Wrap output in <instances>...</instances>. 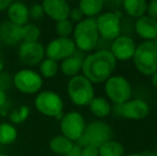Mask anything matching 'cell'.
Instances as JSON below:
<instances>
[{
    "label": "cell",
    "mask_w": 157,
    "mask_h": 156,
    "mask_svg": "<svg viewBox=\"0 0 157 156\" xmlns=\"http://www.w3.org/2000/svg\"><path fill=\"white\" fill-rule=\"evenodd\" d=\"M116 67L117 60L111 52L101 49L85 57L81 74L92 83H101L111 77Z\"/></svg>",
    "instance_id": "6da1fadb"
},
{
    "label": "cell",
    "mask_w": 157,
    "mask_h": 156,
    "mask_svg": "<svg viewBox=\"0 0 157 156\" xmlns=\"http://www.w3.org/2000/svg\"><path fill=\"white\" fill-rule=\"evenodd\" d=\"M73 38L77 50L81 52H90L96 48L99 42L95 18H85L74 26Z\"/></svg>",
    "instance_id": "7a4b0ae2"
},
{
    "label": "cell",
    "mask_w": 157,
    "mask_h": 156,
    "mask_svg": "<svg viewBox=\"0 0 157 156\" xmlns=\"http://www.w3.org/2000/svg\"><path fill=\"white\" fill-rule=\"evenodd\" d=\"M66 92L71 102L78 107L89 106L95 97L93 83L82 74L70 78L66 86Z\"/></svg>",
    "instance_id": "3957f363"
},
{
    "label": "cell",
    "mask_w": 157,
    "mask_h": 156,
    "mask_svg": "<svg viewBox=\"0 0 157 156\" xmlns=\"http://www.w3.org/2000/svg\"><path fill=\"white\" fill-rule=\"evenodd\" d=\"M112 135L113 131L108 123L99 120L93 121L87 124L82 136L76 143L81 148L86 146H94L99 148L109 140H112Z\"/></svg>",
    "instance_id": "277c9868"
},
{
    "label": "cell",
    "mask_w": 157,
    "mask_h": 156,
    "mask_svg": "<svg viewBox=\"0 0 157 156\" xmlns=\"http://www.w3.org/2000/svg\"><path fill=\"white\" fill-rule=\"evenodd\" d=\"M132 61L137 71L142 75L151 76L157 72V51L153 42L143 41L137 45Z\"/></svg>",
    "instance_id": "5b68a950"
},
{
    "label": "cell",
    "mask_w": 157,
    "mask_h": 156,
    "mask_svg": "<svg viewBox=\"0 0 157 156\" xmlns=\"http://www.w3.org/2000/svg\"><path fill=\"white\" fill-rule=\"evenodd\" d=\"M104 90L107 100L114 105H122L132 98V85L124 76L114 75L108 78L105 81Z\"/></svg>",
    "instance_id": "8992f818"
},
{
    "label": "cell",
    "mask_w": 157,
    "mask_h": 156,
    "mask_svg": "<svg viewBox=\"0 0 157 156\" xmlns=\"http://www.w3.org/2000/svg\"><path fill=\"white\" fill-rule=\"evenodd\" d=\"M34 107L37 112L45 117L56 118L63 112L64 102L60 94L52 90L40 91L34 98Z\"/></svg>",
    "instance_id": "52a82bcc"
},
{
    "label": "cell",
    "mask_w": 157,
    "mask_h": 156,
    "mask_svg": "<svg viewBox=\"0 0 157 156\" xmlns=\"http://www.w3.org/2000/svg\"><path fill=\"white\" fill-rule=\"evenodd\" d=\"M44 79L39 72L32 69H23L14 74L12 77V85L18 92L27 95L37 94L43 87Z\"/></svg>",
    "instance_id": "ba28073f"
},
{
    "label": "cell",
    "mask_w": 157,
    "mask_h": 156,
    "mask_svg": "<svg viewBox=\"0 0 157 156\" xmlns=\"http://www.w3.org/2000/svg\"><path fill=\"white\" fill-rule=\"evenodd\" d=\"M99 38L113 41L121 36V15L119 12H105L95 18Z\"/></svg>",
    "instance_id": "9c48e42d"
},
{
    "label": "cell",
    "mask_w": 157,
    "mask_h": 156,
    "mask_svg": "<svg viewBox=\"0 0 157 156\" xmlns=\"http://www.w3.org/2000/svg\"><path fill=\"white\" fill-rule=\"evenodd\" d=\"M86 120L78 111H70L64 113L60 121L61 135L72 142H77L86 129Z\"/></svg>",
    "instance_id": "30bf717a"
},
{
    "label": "cell",
    "mask_w": 157,
    "mask_h": 156,
    "mask_svg": "<svg viewBox=\"0 0 157 156\" xmlns=\"http://www.w3.org/2000/svg\"><path fill=\"white\" fill-rule=\"evenodd\" d=\"M77 48L75 46L72 38H58L52 40L45 46L46 58L52 59L56 62H61L66 58L73 56L76 52Z\"/></svg>",
    "instance_id": "8fae6325"
},
{
    "label": "cell",
    "mask_w": 157,
    "mask_h": 156,
    "mask_svg": "<svg viewBox=\"0 0 157 156\" xmlns=\"http://www.w3.org/2000/svg\"><path fill=\"white\" fill-rule=\"evenodd\" d=\"M112 110L129 120H142L150 113V106L142 98H130L122 105H114Z\"/></svg>",
    "instance_id": "7c38bea8"
},
{
    "label": "cell",
    "mask_w": 157,
    "mask_h": 156,
    "mask_svg": "<svg viewBox=\"0 0 157 156\" xmlns=\"http://www.w3.org/2000/svg\"><path fill=\"white\" fill-rule=\"evenodd\" d=\"M18 57L28 67L39 65L45 56V47L41 42H21L18 46Z\"/></svg>",
    "instance_id": "4fadbf2b"
},
{
    "label": "cell",
    "mask_w": 157,
    "mask_h": 156,
    "mask_svg": "<svg viewBox=\"0 0 157 156\" xmlns=\"http://www.w3.org/2000/svg\"><path fill=\"white\" fill-rule=\"evenodd\" d=\"M136 47V43L130 36H120L112 41L109 51L117 61H128L134 57Z\"/></svg>",
    "instance_id": "5bb4252c"
},
{
    "label": "cell",
    "mask_w": 157,
    "mask_h": 156,
    "mask_svg": "<svg viewBox=\"0 0 157 156\" xmlns=\"http://www.w3.org/2000/svg\"><path fill=\"white\" fill-rule=\"evenodd\" d=\"M41 4L43 6L44 14L52 21L58 23L64 19H68L72 6L65 0H45Z\"/></svg>",
    "instance_id": "9a60e30c"
},
{
    "label": "cell",
    "mask_w": 157,
    "mask_h": 156,
    "mask_svg": "<svg viewBox=\"0 0 157 156\" xmlns=\"http://www.w3.org/2000/svg\"><path fill=\"white\" fill-rule=\"evenodd\" d=\"M8 21L13 25L23 27L29 23V6L21 1H12L6 10Z\"/></svg>",
    "instance_id": "2e32d148"
},
{
    "label": "cell",
    "mask_w": 157,
    "mask_h": 156,
    "mask_svg": "<svg viewBox=\"0 0 157 156\" xmlns=\"http://www.w3.org/2000/svg\"><path fill=\"white\" fill-rule=\"evenodd\" d=\"M135 31L143 41L153 42L157 38V21L144 15L136 21Z\"/></svg>",
    "instance_id": "e0dca14e"
},
{
    "label": "cell",
    "mask_w": 157,
    "mask_h": 156,
    "mask_svg": "<svg viewBox=\"0 0 157 156\" xmlns=\"http://www.w3.org/2000/svg\"><path fill=\"white\" fill-rule=\"evenodd\" d=\"M85 57L86 56L83 55V52L76 50V52L73 56L61 61L60 64H59V70L62 72L63 75L71 78L79 75L81 72V69H82V62Z\"/></svg>",
    "instance_id": "ac0fdd59"
},
{
    "label": "cell",
    "mask_w": 157,
    "mask_h": 156,
    "mask_svg": "<svg viewBox=\"0 0 157 156\" xmlns=\"http://www.w3.org/2000/svg\"><path fill=\"white\" fill-rule=\"evenodd\" d=\"M0 42L8 46H16L21 43V27L13 25L9 21L0 24Z\"/></svg>",
    "instance_id": "d6986e66"
},
{
    "label": "cell",
    "mask_w": 157,
    "mask_h": 156,
    "mask_svg": "<svg viewBox=\"0 0 157 156\" xmlns=\"http://www.w3.org/2000/svg\"><path fill=\"white\" fill-rule=\"evenodd\" d=\"M105 2L103 0H81L78 9L81 11L85 18H96L103 11Z\"/></svg>",
    "instance_id": "ffe728a7"
},
{
    "label": "cell",
    "mask_w": 157,
    "mask_h": 156,
    "mask_svg": "<svg viewBox=\"0 0 157 156\" xmlns=\"http://www.w3.org/2000/svg\"><path fill=\"white\" fill-rule=\"evenodd\" d=\"M89 108L92 115L98 119L108 117L112 111V106L110 102L107 98L101 97V96H97V97L95 96L92 102L90 103Z\"/></svg>",
    "instance_id": "44dd1931"
},
{
    "label": "cell",
    "mask_w": 157,
    "mask_h": 156,
    "mask_svg": "<svg viewBox=\"0 0 157 156\" xmlns=\"http://www.w3.org/2000/svg\"><path fill=\"white\" fill-rule=\"evenodd\" d=\"M122 6L128 16L138 19L147 13V2L145 0H124Z\"/></svg>",
    "instance_id": "7402d4cb"
},
{
    "label": "cell",
    "mask_w": 157,
    "mask_h": 156,
    "mask_svg": "<svg viewBox=\"0 0 157 156\" xmlns=\"http://www.w3.org/2000/svg\"><path fill=\"white\" fill-rule=\"evenodd\" d=\"M74 142H72L71 140H68L67 138H65L62 135H57L55 137H52V139L49 140V143H48V146H49V150L52 151V153L57 155L65 156L67 154V152L71 150V148L73 146Z\"/></svg>",
    "instance_id": "603a6c76"
},
{
    "label": "cell",
    "mask_w": 157,
    "mask_h": 156,
    "mask_svg": "<svg viewBox=\"0 0 157 156\" xmlns=\"http://www.w3.org/2000/svg\"><path fill=\"white\" fill-rule=\"evenodd\" d=\"M18 136V131L15 125L10 122L0 123V144L2 146H10L14 143Z\"/></svg>",
    "instance_id": "cb8c5ba5"
},
{
    "label": "cell",
    "mask_w": 157,
    "mask_h": 156,
    "mask_svg": "<svg viewBox=\"0 0 157 156\" xmlns=\"http://www.w3.org/2000/svg\"><path fill=\"white\" fill-rule=\"evenodd\" d=\"M99 156H125L123 144L116 140H109L98 148Z\"/></svg>",
    "instance_id": "d4e9b609"
},
{
    "label": "cell",
    "mask_w": 157,
    "mask_h": 156,
    "mask_svg": "<svg viewBox=\"0 0 157 156\" xmlns=\"http://www.w3.org/2000/svg\"><path fill=\"white\" fill-rule=\"evenodd\" d=\"M59 72V63L52 59L45 58L39 64V74L43 79L54 78Z\"/></svg>",
    "instance_id": "484cf974"
},
{
    "label": "cell",
    "mask_w": 157,
    "mask_h": 156,
    "mask_svg": "<svg viewBox=\"0 0 157 156\" xmlns=\"http://www.w3.org/2000/svg\"><path fill=\"white\" fill-rule=\"evenodd\" d=\"M21 42H37L41 36V29L36 25L28 23L21 27Z\"/></svg>",
    "instance_id": "4316f807"
},
{
    "label": "cell",
    "mask_w": 157,
    "mask_h": 156,
    "mask_svg": "<svg viewBox=\"0 0 157 156\" xmlns=\"http://www.w3.org/2000/svg\"><path fill=\"white\" fill-rule=\"evenodd\" d=\"M30 116V108L26 105L18 107V108H15L13 110H11L8 113L9 120L10 123L13 125L15 124H21L24 123Z\"/></svg>",
    "instance_id": "83f0119b"
},
{
    "label": "cell",
    "mask_w": 157,
    "mask_h": 156,
    "mask_svg": "<svg viewBox=\"0 0 157 156\" xmlns=\"http://www.w3.org/2000/svg\"><path fill=\"white\" fill-rule=\"evenodd\" d=\"M74 26L70 19H64L56 23V33L58 38H71L74 31Z\"/></svg>",
    "instance_id": "f1b7e54d"
},
{
    "label": "cell",
    "mask_w": 157,
    "mask_h": 156,
    "mask_svg": "<svg viewBox=\"0 0 157 156\" xmlns=\"http://www.w3.org/2000/svg\"><path fill=\"white\" fill-rule=\"evenodd\" d=\"M44 15L45 14L41 3H33L29 6V17L33 21H41Z\"/></svg>",
    "instance_id": "f546056e"
},
{
    "label": "cell",
    "mask_w": 157,
    "mask_h": 156,
    "mask_svg": "<svg viewBox=\"0 0 157 156\" xmlns=\"http://www.w3.org/2000/svg\"><path fill=\"white\" fill-rule=\"evenodd\" d=\"M68 19H70L73 24L74 23L78 24V23H80L82 19H85V16H83V14L81 13V11L78 9V6H75V8L71 9L70 15H68Z\"/></svg>",
    "instance_id": "4dcf8cb0"
},
{
    "label": "cell",
    "mask_w": 157,
    "mask_h": 156,
    "mask_svg": "<svg viewBox=\"0 0 157 156\" xmlns=\"http://www.w3.org/2000/svg\"><path fill=\"white\" fill-rule=\"evenodd\" d=\"M147 14L149 17L157 21V0H153L151 2H147Z\"/></svg>",
    "instance_id": "1f68e13d"
},
{
    "label": "cell",
    "mask_w": 157,
    "mask_h": 156,
    "mask_svg": "<svg viewBox=\"0 0 157 156\" xmlns=\"http://www.w3.org/2000/svg\"><path fill=\"white\" fill-rule=\"evenodd\" d=\"M11 83H12V78L10 77V75L1 72V73H0V90L6 91L11 86Z\"/></svg>",
    "instance_id": "d6a6232c"
},
{
    "label": "cell",
    "mask_w": 157,
    "mask_h": 156,
    "mask_svg": "<svg viewBox=\"0 0 157 156\" xmlns=\"http://www.w3.org/2000/svg\"><path fill=\"white\" fill-rule=\"evenodd\" d=\"M81 156H99L98 148L94 146H86L81 150Z\"/></svg>",
    "instance_id": "836d02e7"
},
{
    "label": "cell",
    "mask_w": 157,
    "mask_h": 156,
    "mask_svg": "<svg viewBox=\"0 0 157 156\" xmlns=\"http://www.w3.org/2000/svg\"><path fill=\"white\" fill-rule=\"evenodd\" d=\"M81 150H82L81 146H79L77 143H74L65 156H81Z\"/></svg>",
    "instance_id": "e575fe53"
},
{
    "label": "cell",
    "mask_w": 157,
    "mask_h": 156,
    "mask_svg": "<svg viewBox=\"0 0 157 156\" xmlns=\"http://www.w3.org/2000/svg\"><path fill=\"white\" fill-rule=\"evenodd\" d=\"M6 106H9V101H8L6 92L3 91V90H0V110Z\"/></svg>",
    "instance_id": "d590c367"
},
{
    "label": "cell",
    "mask_w": 157,
    "mask_h": 156,
    "mask_svg": "<svg viewBox=\"0 0 157 156\" xmlns=\"http://www.w3.org/2000/svg\"><path fill=\"white\" fill-rule=\"evenodd\" d=\"M11 3L12 0H0V12H6Z\"/></svg>",
    "instance_id": "8d00e7d4"
},
{
    "label": "cell",
    "mask_w": 157,
    "mask_h": 156,
    "mask_svg": "<svg viewBox=\"0 0 157 156\" xmlns=\"http://www.w3.org/2000/svg\"><path fill=\"white\" fill-rule=\"evenodd\" d=\"M151 81H152V85L157 89V72H155L153 75H151Z\"/></svg>",
    "instance_id": "74e56055"
},
{
    "label": "cell",
    "mask_w": 157,
    "mask_h": 156,
    "mask_svg": "<svg viewBox=\"0 0 157 156\" xmlns=\"http://www.w3.org/2000/svg\"><path fill=\"white\" fill-rule=\"evenodd\" d=\"M143 156H156L155 152H152V151H145V152L142 153Z\"/></svg>",
    "instance_id": "f35d334b"
},
{
    "label": "cell",
    "mask_w": 157,
    "mask_h": 156,
    "mask_svg": "<svg viewBox=\"0 0 157 156\" xmlns=\"http://www.w3.org/2000/svg\"><path fill=\"white\" fill-rule=\"evenodd\" d=\"M125 156H143L142 153H129V154H126Z\"/></svg>",
    "instance_id": "ab89813d"
},
{
    "label": "cell",
    "mask_w": 157,
    "mask_h": 156,
    "mask_svg": "<svg viewBox=\"0 0 157 156\" xmlns=\"http://www.w3.org/2000/svg\"><path fill=\"white\" fill-rule=\"evenodd\" d=\"M2 69H3V61H2L1 57H0V73L2 72Z\"/></svg>",
    "instance_id": "60d3db41"
},
{
    "label": "cell",
    "mask_w": 157,
    "mask_h": 156,
    "mask_svg": "<svg viewBox=\"0 0 157 156\" xmlns=\"http://www.w3.org/2000/svg\"><path fill=\"white\" fill-rule=\"evenodd\" d=\"M153 44H154V47H155V49H156V51H157V38L154 40L153 41Z\"/></svg>",
    "instance_id": "b9f144b4"
},
{
    "label": "cell",
    "mask_w": 157,
    "mask_h": 156,
    "mask_svg": "<svg viewBox=\"0 0 157 156\" xmlns=\"http://www.w3.org/2000/svg\"><path fill=\"white\" fill-rule=\"evenodd\" d=\"M0 156H9V155L4 154V153H0Z\"/></svg>",
    "instance_id": "7bdbcfd3"
},
{
    "label": "cell",
    "mask_w": 157,
    "mask_h": 156,
    "mask_svg": "<svg viewBox=\"0 0 157 156\" xmlns=\"http://www.w3.org/2000/svg\"><path fill=\"white\" fill-rule=\"evenodd\" d=\"M155 154H156V156H157V150H156V152H155Z\"/></svg>",
    "instance_id": "ee69618b"
}]
</instances>
